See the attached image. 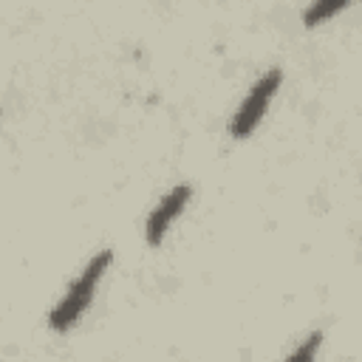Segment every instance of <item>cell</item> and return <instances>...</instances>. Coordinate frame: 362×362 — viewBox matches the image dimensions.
Instances as JSON below:
<instances>
[{
	"instance_id": "obj_5",
	"label": "cell",
	"mask_w": 362,
	"mask_h": 362,
	"mask_svg": "<svg viewBox=\"0 0 362 362\" xmlns=\"http://www.w3.org/2000/svg\"><path fill=\"white\" fill-rule=\"evenodd\" d=\"M320 342H322V334H320V331H311V334L286 356V362H314V359H317V351H320Z\"/></svg>"
},
{
	"instance_id": "obj_4",
	"label": "cell",
	"mask_w": 362,
	"mask_h": 362,
	"mask_svg": "<svg viewBox=\"0 0 362 362\" xmlns=\"http://www.w3.org/2000/svg\"><path fill=\"white\" fill-rule=\"evenodd\" d=\"M348 6V0H328V3H311L305 11H303V23L311 28V25H317V23H322V20H328V17H334L337 11H342Z\"/></svg>"
},
{
	"instance_id": "obj_3",
	"label": "cell",
	"mask_w": 362,
	"mask_h": 362,
	"mask_svg": "<svg viewBox=\"0 0 362 362\" xmlns=\"http://www.w3.org/2000/svg\"><path fill=\"white\" fill-rule=\"evenodd\" d=\"M189 198H192V187H189V184H175V187L153 206V212L147 215V223H144V240H147V246H153V249L161 246L167 229H170L173 221L184 212V206L189 204Z\"/></svg>"
},
{
	"instance_id": "obj_2",
	"label": "cell",
	"mask_w": 362,
	"mask_h": 362,
	"mask_svg": "<svg viewBox=\"0 0 362 362\" xmlns=\"http://www.w3.org/2000/svg\"><path fill=\"white\" fill-rule=\"evenodd\" d=\"M280 82H283V71L280 68H269L266 74L257 76V82L249 88V93L243 96V102L238 105V110H235V116L229 122V133L235 139H249L257 130V124L263 122V116H266Z\"/></svg>"
},
{
	"instance_id": "obj_1",
	"label": "cell",
	"mask_w": 362,
	"mask_h": 362,
	"mask_svg": "<svg viewBox=\"0 0 362 362\" xmlns=\"http://www.w3.org/2000/svg\"><path fill=\"white\" fill-rule=\"evenodd\" d=\"M110 260H113V252H110V249H102V252H96V255L85 263V269L79 272V277L68 286V291H65V294L59 297V303L51 308V314H48V328H51V331L68 334V331L79 322V317L88 311V305H90V300H93V294H96V286L102 283V277H105Z\"/></svg>"
}]
</instances>
